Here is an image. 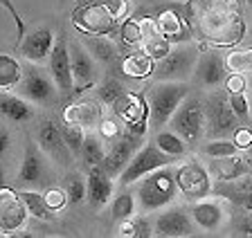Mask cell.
<instances>
[{
  "mask_svg": "<svg viewBox=\"0 0 252 238\" xmlns=\"http://www.w3.org/2000/svg\"><path fill=\"white\" fill-rule=\"evenodd\" d=\"M176 193H178V185H176V171L171 169V164L160 166L135 182V202L142 213L160 212L162 207L176 200Z\"/></svg>",
  "mask_w": 252,
  "mask_h": 238,
  "instance_id": "1",
  "label": "cell"
},
{
  "mask_svg": "<svg viewBox=\"0 0 252 238\" xmlns=\"http://www.w3.org/2000/svg\"><path fill=\"white\" fill-rule=\"evenodd\" d=\"M189 95L187 81H158L149 92V126L160 131L169 124L171 115L180 106V101Z\"/></svg>",
  "mask_w": 252,
  "mask_h": 238,
  "instance_id": "2",
  "label": "cell"
},
{
  "mask_svg": "<svg viewBox=\"0 0 252 238\" xmlns=\"http://www.w3.org/2000/svg\"><path fill=\"white\" fill-rule=\"evenodd\" d=\"M198 45H191L189 41L173 45L167 56L156 61L151 77L156 81H187L198 63Z\"/></svg>",
  "mask_w": 252,
  "mask_h": 238,
  "instance_id": "3",
  "label": "cell"
},
{
  "mask_svg": "<svg viewBox=\"0 0 252 238\" xmlns=\"http://www.w3.org/2000/svg\"><path fill=\"white\" fill-rule=\"evenodd\" d=\"M169 126L173 132H178L180 137L187 144H196L198 139H203L205 135V106L203 101L194 95H187L180 106L176 108V112L169 119Z\"/></svg>",
  "mask_w": 252,
  "mask_h": 238,
  "instance_id": "4",
  "label": "cell"
},
{
  "mask_svg": "<svg viewBox=\"0 0 252 238\" xmlns=\"http://www.w3.org/2000/svg\"><path fill=\"white\" fill-rule=\"evenodd\" d=\"M113 112L117 115L124 131L135 135V137H147L149 132V101L137 92H124L120 99L113 104Z\"/></svg>",
  "mask_w": 252,
  "mask_h": 238,
  "instance_id": "5",
  "label": "cell"
},
{
  "mask_svg": "<svg viewBox=\"0 0 252 238\" xmlns=\"http://www.w3.org/2000/svg\"><path fill=\"white\" fill-rule=\"evenodd\" d=\"M173 159H176V158L162 153V151H160V148H158L153 142L142 144V146L135 151V155L131 158V162L126 164V169L120 173V185H124V186L126 185H135L140 178L149 175L151 171L160 169V166L171 164Z\"/></svg>",
  "mask_w": 252,
  "mask_h": 238,
  "instance_id": "6",
  "label": "cell"
},
{
  "mask_svg": "<svg viewBox=\"0 0 252 238\" xmlns=\"http://www.w3.org/2000/svg\"><path fill=\"white\" fill-rule=\"evenodd\" d=\"M70 18L79 32L94 34V36H110L117 27V18H113V14L106 7L93 5V2H77Z\"/></svg>",
  "mask_w": 252,
  "mask_h": 238,
  "instance_id": "7",
  "label": "cell"
},
{
  "mask_svg": "<svg viewBox=\"0 0 252 238\" xmlns=\"http://www.w3.org/2000/svg\"><path fill=\"white\" fill-rule=\"evenodd\" d=\"M236 115L230 108L227 101V92L225 95H212L207 106H205V131L212 139H227L232 137V132L236 128Z\"/></svg>",
  "mask_w": 252,
  "mask_h": 238,
  "instance_id": "8",
  "label": "cell"
},
{
  "mask_svg": "<svg viewBox=\"0 0 252 238\" xmlns=\"http://www.w3.org/2000/svg\"><path fill=\"white\" fill-rule=\"evenodd\" d=\"M176 185L178 191L187 200L196 202L203 200L212 193V175L200 162H185V164L176 166Z\"/></svg>",
  "mask_w": 252,
  "mask_h": 238,
  "instance_id": "9",
  "label": "cell"
},
{
  "mask_svg": "<svg viewBox=\"0 0 252 238\" xmlns=\"http://www.w3.org/2000/svg\"><path fill=\"white\" fill-rule=\"evenodd\" d=\"M18 88H21L23 99L32 101V104H38V106H50V104H54V99H57V95H59L52 74L43 72L36 65L23 70V79H21V83H18Z\"/></svg>",
  "mask_w": 252,
  "mask_h": 238,
  "instance_id": "10",
  "label": "cell"
},
{
  "mask_svg": "<svg viewBox=\"0 0 252 238\" xmlns=\"http://www.w3.org/2000/svg\"><path fill=\"white\" fill-rule=\"evenodd\" d=\"M194 234L196 225L183 207H169V209L162 207V213H158L153 222V236L160 238H187Z\"/></svg>",
  "mask_w": 252,
  "mask_h": 238,
  "instance_id": "11",
  "label": "cell"
},
{
  "mask_svg": "<svg viewBox=\"0 0 252 238\" xmlns=\"http://www.w3.org/2000/svg\"><path fill=\"white\" fill-rule=\"evenodd\" d=\"M47 63H50V74H52L54 83H57V90L63 99H68L74 90V81H72V68H70V50L65 38L59 36L52 45V52L47 56Z\"/></svg>",
  "mask_w": 252,
  "mask_h": 238,
  "instance_id": "12",
  "label": "cell"
},
{
  "mask_svg": "<svg viewBox=\"0 0 252 238\" xmlns=\"http://www.w3.org/2000/svg\"><path fill=\"white\" fill-rule=\"evenodd\" d=\"M142 146V137H135L131 132H122L117 139H113L110 148L104 155V171L110 175V178H120V173L126 169V164L131 162V158L135 155V151Z\"/></svg>",
  "mask_w": 252,
  "mask_h": 238,
  "instance_id": "13",
  "label": "cell"
},
{
  "mask_svg": "<svg viewBox=\"0 0 252 238\" xmlns=\"http://www.w3.org/2000/svg\"><path fill=\"white\" fill-rule=\"evenodd\" d=\"M27 207L21 193H16L9 186H0V234H14L25 225Z\"/></svg>",
  "mask_w": 252,
  "mask_h": 238,
  "instance_id": "14",
  "label": "cell"
},
{
  "mask_svg": "<svg viewBox=\"0 0 252 238\" xmlns=\"http://www.w3.org/2000/svg\"><path fill=\"white\" fill-rule=\"evenodd\" d=\"M70 68H72V81L74 90L72 95H81L88 88L97 83V68H94V58L88 54V50L79 43L70 45Z\"/></svg>",
  "mask_w": 252,
  "mask_h": 238,
  "instance_id": "15",
  "label": "cell"
},
{
  "mask_svg": "<svg viewBox=\"0 0 252 238\" xmlns=\"http://www.w3.org/2000/svg\"><path fill=\"white\" fill-rule=\"evenodd\" d=\"M156 27L158 32L162 34L171 45H178V43H187L194 36V27L189 23L187 16H183L176 7H169V9H162L156 16Z\"/></svg>",
  "mask_w": 252,
  "mask_h": 238,
  "instance_id": "16",
  "label": "cell"
},
{
  "mask_svg": "<svg viewBox=\"0 0 252 238\" xmlns=\"http://www.w3.org/2000/svg\"><path fill=\"white\" fill-rule=\"evenodd\" d=\"M45 180H47V169H45L41 146L27 144L23 166L18 171V186L21 189H41L45 185Z\"/></svg>",
  "mask_w": 252,
  "mask_h": 238,
  "instance_id": "17",
  "label": "cell"
},
{
  "mask_svg": "<svg viewBox=\"0 0 252 238\" xmlns=\"http://www.w3.org/2000/svg\"><path fill=\"white\" fill-rule=\"evenodd\" d=\"M194 77L203 88H219L227 77L225 58L220 56L216 50H205V52L198 56Z\"/></svg>",
  "mask_w": 252,
  "mask_h": 238,
  "instance_id": "18",
  "label": "cell"
},
{
  "mask_svg": "<svg viewBox=\"0 0 252 238\" xmlns=\"http://www.w3.org/2000/svg\"><path fill=\"white\" fill-rule=\"evenodd\" d=\"M52 45H54V32L50 27H36L34 32L25 34L23 41L18 43V52L32 61V63H41L50 56L52 52Z\"/></svg>",
  "mask_w": 252,
  "mask_h": 238,
  "instance_id": "19",
  "label": "cell"
},
{
  "mask_svg": "<svg viewBox=\"0 0 252 238\" xmlns=\"http://www.w3.org/2000/svg\"><path fill=\"white\" fill-rule=\"evenodd\" d=\"M38 146H41L43 153H47L50 158L57 162V164H68L72 153H70L68 144L63 142L61 128L57 126L54 122H43L41 128H38Z\"/></svg>",
  "mask_w": 252,
  "mask_h": 238,
  "instance_id": "20",
  "label": "cell"
},
{
  "mask_svg": "<svg viewBox=\"0 0 252 238\" xmlns=\"http://www.w3.org/2000/svg\"><path fill=\"white\" fill-rule=\"evenodd\" d=\"M113 198V178L104 171V166H90L86 178V200L93 209H101Z\"/></svg>",
  "mask_w": 252,
  "mask_h": 238,
  "instance_id": "21",
  "label": "cell"
},
{
  "mask_svg": "<svg viewBox=\"0 0 252 238\" xmlns=\"http://www.w3.org/2000/svg\"><path fill=\"white\" fill-rule=\"evenodd\" d=\"M189 216L194 220L196 227H200L203 232H216V229L223 227V222H225V209L223 205L216 200H196L189 209Z\"/></svg>",
  "mask_w": 252,
  "mask_h": 238,
  "instance_id": "22",
  "label": "cell"
},
{
  "mask_svg": "<svg viewBox=\"0 0 252 238\" xmlns=\"http://www.w3.org/2000/svg\"><path fill=\"white\" fill-rule=\"evenodd\" d=\"M63 122L81 128H97L101 122V106L97 99H84L63 108Z\"/></svg>",
  "mask_w": 252,
  "mask_h": 238,
  "instance_id": "23",
  "label": "cell"
},
{
  "mask_svg": "<svg viewBox=\"0 0 252 238\" xmlns=\"http://www.w3.org/2000/svg\"><path fill=\"white\" fill-rule=\"evenodd\" d=\"M210 173L216 175L220 182H230L236 178H243V175H250L248 164L243 155H227V158H212L210 162Z\"/></svg>",
  "mask_w": 252,
  "mask_h": 238,
  "instance_id": "24",
  "label": "cell"
},
{
  "mask_svg": "<svg viewBox=\"0 0 252 238\" xmlns=\"http://www.w3.org/2000/svg\"><path fill=\"white\" fill-rule=\"evenodd\" d=\"M0 115L9 119L14 124H27L34 119V106L32 101L23 99V97H14V95H0Z\"/></svg>",
  "mask_w": 252,
  "mask_h": 238,
  "instance_id": "25",
  "label": "cell"
},
{
  "mask_svg": "<svg viewBox=\"0 0 252 238\" xmlns=\"http://www.w3.org/2000/svg\"><path fill=\"white\" fill-rule=\"evenodd\" d=\"M153 68H156V61L147 52H133L122 61V72L131 79H147L153 74Z\"/></svg>",
  "mask_w": 252,
  "mask_h": 238,
  "instance_id": "26",
  "label": "cell"
},
{
  "mask_svg": "<svg viewBox=\"0 0 252 238\" xmlns=\"http://www.w3.org/2000/svg\"><path fill=\"white\" fill-rule=\"evenodd\" d=\"M18 193H21L30 216L38 218V220H45V222L57 218V212H52V209L47 207L45 198H43V193H38V189H21Z\"/></svg>",
  "mask_w": 252,
  "mask_h": 238,
  "instance_id": "27",
  "label": "cell"
},
{
  "mask_svg": "<svg viewBox=\"0 0 252 238\" xmlns=\"http://www.w3.org/2000/svg\"><path fill=\"white\" fill-rule=\"evenodd\" d=\"M86 50L99 63H113L117 58V54H120L117 45L108 36H94V34H90V38H86Z\"/></svg>",
  "mask_w": 252,
  "mask_h": 238,
  "instance_id": "28",
  "label": "cell"
},
{
  "mask_svg": "<svg viewBox=\"0 0 252 238\" xmlns=\"http://www.w3.org/2000/svg\"><path fill=\"white\" fill-rule=\"evenodd\" d=\"M104 155H106V148H104V139H101V135L97 132H86L84 137V144H81V153H79V158L84 159V164L88 166H99L101 162H104Z\"/></svg>",
  "mask_w": 252,
  "mask_h": 238,
  "instance_id": "29",
  "label": "cell"
},
{
  "mask_svg": "<svg viewBox=\"0 0 252 238\" xmlns=\"http://www.w3.org/2000/svg\"><path fill=\"white\" fill-rule=\"evenodd\" d=\"M153 144H156L162 153L171 155V158H180V155H185V151H187V142L180 137L178 132L164 131V128L156 131V135H153Z\"/></svg>",
  "mask_w": 252,
  "mask_h": 238,
  "instance_id": "30",
  "label": "cell"
},
{
  "mask_svg": "<svg viewBox=\"0 0 252 238\" xmlns=\"http://www.w3.org/2000/svg\"><path fill=\"white\" fill-rule=\"evenodd\" d=\"M23 68L9 54H0V90H11L21 83Z\"/></svg>",
  "mask_w": 252,
  "mask_h": 238,
  "instance_id": "31",
  "label": "cell"
},
{
  "mask_svg": "<svg viewBox=\"0 0 252 238\" xmlns=\"http://www.w3.org/2000/svg\"><path fill=\"white\" fill-rule=\"evenodd\" d=\"M135 207H137L135 196L131 191H122L120 196H115L113 202H110V216H113L115 222H124L135 213Z\"/></svg>",
  "mask_w": 252,
  "mask_h": 238,
  "instance_id": "32",
  "label": "cell"
},
{
  "mask_svg": "<svg viewBox=\"0 0 252 238\" xmlns=\"http://www.w3.org/2000/svg\"><path fill=\"white\" fill-rule=\"evenodd\" d=\"M120 236H131V238H149L153 236V225L144 216H135L133 213L128 220L120 222Z\"/></svg>",
  "mask_w": 252,
  "mask_h": 238,
  "instance_id": "33",
  "label": "cell"
},
{
  "mask_svg": "<svg viewBox=\"0 0 252 238\" xmlns=\"http://www.w3.org/2000/svg\"><path fill=\"white\" fill-rule=\"evenodd\" d=\"M171 48H173V45L160 32L149 34V36L142 41V52H147L149 56L153 58V61H160V58H164L169 52H171Z\"/></svg>",
  "mask_w": 252,
  "mask_h": 238,
  "instance_id": "34",
  "label": "cell"
},
{
  "mask_svg": "<svg viewBox=\"0 0 252 238\" xmlns=\"http://www.w3.org/2000/svg\"><path fill=\"white\" fill-rule=\"evenodd\" d=\"M227 72H250L252 70V48H232L225 56Z\"/></svg>",
  "mask_w": 252,
  "mask_h": 238,
  "instance_id": "35",
  "label": "cell"
},
{
  "mask_svg": "<svg viewBox=\"0 0 252 238\" xmlns=\"http://www.w3.org/2000/svg\"><path fill=\"white\" fill-rule=\"evenodd\" d=\"M120 38L124 45H128V48H142L144 34H142L140 18H124V23H122V27H120Z\"/></svg>",
  "mask_w": 252,
  "mask_h": 238,
  "instance_id": "36",
  "label": "cell"
},
{
  "mask_svg": "<svg viewBox=\"0 0 252 238\" xmlns=\"http://www.w3.org/2000/svg\"><path fill=\"white\" fill-rule=\"evenodd\" d=\"M63 191L68 196V202L79 205L86 200V178L81 173H70L63 182Z\"/></svg>",
  "mask_w": 252,
  "mask_h": 238,
  "instance_id": "37",
  "label": "cell"
},
{
  "mask_svg": "<svg viewBox=\"0 0 252 238\" xmlns=\"http://www.w3.org/2000/svg\"><path fill=\"white\" fill-rule=\"evenodd\" d=\"M59 128H61L63 142L68 144L72 158L81 153V144H84V137H86V128L77 126V124H68V122H63V126H59Z\"/></svg>",
  "mask_w": 252,
  "mask_h": 238,
  "instance_id": "38",
  "label": "cell"
},
{
  "mask_svg": "<svg viewBox=\"0 0 252 238\" xmlns=\"http://www.w3.org/2000/svg\"><path fill=\"white\" fill-rule=\"evenodd\" d=\"M124 92H126L124 85H122L117 79H113V77H110V79H104L99 85H97V97H99V101L106 104V106H113Z\"/></svg>",
  "mask_w": 252,
  "mask_h": 238,
  "instance_id": "39",
  "label": "cell"
},
{
  "mask_svg": "<svg viewBox=\"0 0 252 238\" xmlns=\"http://www.w3.org/2000/svg\"><path fill=\"white\" fill-rule=\"evenodd\" d=\"M203 153L207 158H227V155L239 153V146L232 139H212L203 146Z\"/></svg>",
  "mask_w": 252,
  "mask_h": 238,
  "instance_id": "40",
  "label": "cell"
},
{
  "mask_svg": "<svg viewBox=\"0 0 252 238\" xmlns=\"http://www.w3.org/2000/svg\"><path fill=\"white\" fill-rule=\"evenodd\" d=\"M79 2H93V5H101L113 14V18L124 21L131 14V2L128 0H79Z\"/></svg>",
  "mask_w": 252,
  "mask_h": 238,
  "instance_id": "41",
  "label": "cell"
},
{
  "mask_svg": "<svg viewBox=\"0 0 252 238\" xmlns=\"http://www.w3.org/2000/svg\"><path fill=\"white\" fill-rule=\"evenodd\" d=\"M227 101H230V108L234 110L236 119L248 122V117H250V106H248L246 92H232V95H227Z\"/></svg>",
  "mask_w": 252,
  "mask_h": 238,
  "instance_id": "42",
  "label": "cell"
},
{
  "mask_svg": "<svg viewBox=\"0 0 252 238\" xmlns=\"http://www.w3.org/2000/svg\"><path fill=\"white\" fill-rule=\"evenodd\" d=\"M97 131H99L104 142H113V139H117L122 132H124V126H122L120 122H115V119H104V117H101Z\"/></svg>",
  "mask_w": 252,
  "mask_h": 238,
  "instance_id": "43",
  "label": "cell"
},
{
  "mask_svg": "<svg viewBox=\"0 0 252 238\" xmlns=\"http://www.w3.org/2000/svg\"><path fill=\"white\" fill-rule=\"evenodd\" d=\"M43 198H45L47 207H50L52 212H61L63 207L68 205V196H65V191L57 189V186H50V189L43 193Z\"/></svg>",
  "mask_w": 252,
  "mask_h": 238,
  "instance_id": "44",
  "label": "cell"
},
{
  "mask_svg": "<svg viewBox=\"0 0 252 238\" xmlns=\"http://www.w3.org/2000/svg\"><path fill=\"white\" fill-rule=\"evenodd\" d=\"M223 83H225V92L232 95V92H246L248 81H246V77H243V72H227Z\"/></svg>",
  "mask_w": 252,
  "mask_h": 238,
  "instance_id": "45",
  "label": "cell"
},
{
  "mask_svg": "<svg viewBox=\"0 0 252 238\" xmlns=\"http://www.w3.org/2000/svg\"><path fill=\"white\" fill-rule=\"evenodd\" d=\"M232 142L239 146V151H246L252 146V128L250 126H236L232 132Z\"/></svg>",
  "mask_w": 252,
  "mask_h": 238,
  "instance_id": "46",
  "label": "cell"
},
{
  "mask_svg": "<svg viewBox=\"0 0 252 238\" xmlns=\"http://www.w3.org/2000/svg\"><path fill=\"white\" fill-rule=\"evenodd\" d=\"M9 146H11V135H9V131H7L5 126H0V159L7 155Z\"/></svg>",
  "mask_w": 252,
  "mask_h": 238,
  "instance_id": "47",
  "label": "cell"
},
{
  "mask_svg": "<svg viewBox=\"0 0 252 238\" xmlns=\"http://www.w3.org/2000/svg\"><path fill=\"white\" fill-rule=\"evenodd\" d=\"M239 234L252 236V213H248V216L241 218V222H239Z\"/></svg>",
  "mask_w": 252,
  "mask_h": 238,
  "instance_id": "48",
  "label": "cell"
},
{
  "mask_svg": "<svg viewBox=\"0 0 252 238\" xmlns=\"http://www.w3.org/2000/svg\"><path fill=\"white\" fill-rule=\"evenodd\" d=\"M243 159H246V164H248V171H250V175H252V155H243Z\"/></svg>",
  "mask_w": 252,
  "mask_h": 238,
  "instance_id": "49",
  "label": "cell"
},
{
  "mask_svg": "<svg viewBox=\"0 0 252 238\" xmlns=\"http://www.w3.org/2000/svg\"><path fill=\"white\" fill-rule=\"evenodd\" d=\"M0 186H5V166L0 162Z\"/></svg>",
  "mask_w": 252,
  "mask_h": 238,
  "instance_id": "50",
  "label": "cell"
},
{
  "mask_svg": "<svg viewBox=\"0 0 252 238\" xmlns=\"http://www.w3.org/2000/svg\"><path fill=\"white\" fill-rule=\"evenodd\" d=\"M167 2H187V0H167Z\"/></svg>",
  "mask_w": 252,
  "mask_h": 238,
  "instance_id": "51",
  "label": "cell"
},
{
  "mask_svg": "<svg viewBox=\"0 0 252 238\" xmlns=\"http://www.w3.org/2000/svg\"><path fill=\"white\" fill-rule=\"evenodd\" d=\"M246 153H248V155H252V146H250V148H246Z\"/></svg>",
  "mask_w": 252,
  "mask_h": 238,
  "instance_id": "52",
  "label": "cell"
},
{
  "mask_svg": "<svg viewBox=\"0 0 252 238\" xmlns=\"http://www.w3.org/2000/svg\"><path fill=\"white\" fill-rule=\"evenodd\" d=\"M142 2H156V0H142Z\"/></svg>",
  "mask_w": 252,
  "mask_h": 238,
  "instance_id": "53",
  "label": "cell"
},
{
  "mask_svg": "<svg viewBox=\"0 0 252 238\" xmlns=\"http://www.w3.org/2000/svg\"><path fill=\"white\" fill-rule=\"evenodd\" d=\"M246 2H248V5H250V7H252V0H246Z\"/></svg>",
  "mask_w": 252,
  "mask_h": 238,
  "instance_id": "54",
  "label": "cell"
},
{
  "mask_svg": "<svg viewBox=\"0 0 252 238\" xmlns=\"http://www.w3.org/2000/svg\"><path fill=\"white\" fill-rule=\"evenodd\" d=\"M250 36H252V34H250Z\"/></svg>",
  "mask_w": 252,
  "mask_h": 238,
  "instance_id": "55",
  "label": "cell"
}]
</instances>
